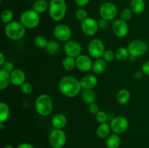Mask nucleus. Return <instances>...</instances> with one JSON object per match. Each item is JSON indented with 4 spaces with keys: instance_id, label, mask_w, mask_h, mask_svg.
<instances>
[{
    "instance_id": "nucleus-41",
    "label": "nucleus",
    "mask_w": 149,
    "mask_h": 148,
    "mask_svg": "<svg viewBox=\"0 0 149 148\" xmlns=\"http://www.w3.org/2000/svg\"><path fill=\"white\" fill-rule=\"evenodd\" d=\"M90 0H75V2L79 7H85L86 5L90 3Z\"/></svg>"
},
{
    "instance_id": "nucleus-14",
    "label": "nucleus",
    "mask_w": 149,
    "mask_h": 148,
    "mask_svg": "<svg viewBox=\"0 0 149 148\" xmlns=\"http://www.w3.org/2000/svg\"><path fill=\"white\" fill-rule=\"evenodd\" d=\"M113 34L119 38H124L129 32V26L127 23L122 19L116 20L112 26Z\"/></svg>"
},
{
    "instance_id": "nucleus-47",
    "label": "nucleus",
    "mask_w": 149,
    "mask_h": 148,
    "mask_svg": "<svg viewBox=\"0 0 149 148\" xmlns=\"http://www.w3.org/2000/svg\"><path fill=\"white\" fill-rule=\"evenodd\" d=\"M41 148H45V147H41Z\"/></svg>"
},
{
    "instance_id": "nucleus-36",
    "label": "nucleus",
    "mask_w": 149,
    "mask_h": 148,
    "mask_svg": "<svg viewBox=\"0 0 149 148\" xmlns=\"http://www.w3.org/2000/svg\"><path fill=\"white\" fill-rule=\"evenodd\" d=\"M20 91H21L23 94H26V95H27V94H31L33 89V86H32V84L29 82H25L24 84H23L20 86Z\"/></svg>"
},
{
    "instance_id": "nucleus-44",
    "label": "nucleus",
    "mask_w": 149,
    "mask_h": 148,
    "mask_svg": "<svg viewBox=\"0 0 149 148\" xmlns=\"http://www.w3.org/2000/svg\"><path fill=\"white\" fill-rule=\"evenodd\" d=\"M144 73L142 71H138L134 73V77H135L136 79H141L143 76Z\"/></svg>"
},
{
    "instance_id": "nucleus-7",
    "label": "nucleus",
    "mask_w": 149,
    "mask_h": 148,
    "mask_svg": "<svg viewBox=\"0 0 149 148\" xmlns=\"http://www.w3.org/2000/svg\"><path fill=\"white\" fill-rule=\"evenodd\" d=\"M148 44L145 41L142 39H135L130 43L127 49L130 56L137 58L145 55L148 51Z\"/></svg>"
},
{
    "instance_id": "nucleus-19",
    "label": "nucleus",
    "mask_w": 149,
    "mask_h": 148,
    "mask_svg": "<svg viewBox=\"0 0 149 148\" xmlns=\"http://www.w3.org/2000/svg\"><path fill=\"white\" fill-rule=\"evenodd\" d=\"M130 9L134 14H142L146 10L145 0H131Z\"/></svg>"
},
{
    "instance_id": "nucleus-32",
    "label": "nucleus",
    "mask_w": 149,
    "mask_h": 148,
    "mask_svg": "<svg viewBox=\"0 0 149 148\" xmlns=\"http://www.w3.org/2000/svg\"><path fill=\"white\" fill-rule=\"evenodd\" d=\"M48 42H49V41L43 36H36L33 41V44H34L35 46L39 49H46Z\"/></svg>"
},
{
    "instance_id": "nucleus-1",
    "label": "nucleus",
    "mask_w": 149,
    "mask_h": 148,
    "mask_svg": "<svg viewBox=\"0 0 149 148\" xmlns=\"http://www.w3.org/2000/svg\"><path fill=\"white\" fill-rule=\"evenodd\" d=\"M61 94L68 98L77 97L81 91L80 81L72 75H66L60 80L58 84Z\"/></svg>"
},
{
    "instance_id": "nucleus-15",
    "label": "nucleus",
    "mask_w": 149,
    "mask_h": 148,
    "mask_svg": "<svg viewBox=\"0 0 149 148\" xmlns=\"http://www.w3.org/2000/svg\"><path fill=\"white\" fill-rule=\"evenodd\" d=\"M77 68L81 72L87 73L92 70L93 62L92 59L86 55H80L76 58Z\"/></svg>"
},
{
    "instance_id": "nucleus-30",
    "label": "nucleus",
    "mask_w": 149,
    "mask_h": 148,
    "mask_svg": "<svg viewBox=\"0 0 149 148\" xmlns=\"http://www.w3.org/2000/svg\"><path fill=\"white\" fill-rule=\"evenodd\" d=\"M60 49V44L58 43L57 41L55 40H50L48 42V44L47 46L46 52H47L49 55H55L56 53H58V52Z\"/></svg>"
},
{
    "instance_id": "nucleus-18",
    "label": "nucleus",
    "mask_w": 149,
    "mask_h": 148,
    "mask_svg": "<svg viewBox=\"0 0 149 148\" xmlns=\"http://www.w3.org/2000/svg\"><path fill=\"white\" fill-rule=\"evenodd\" d=\"M67 124V118L63 113H57L52 118V125L55 129H63Z\"/></svg>"
},
{
    "instance_id": "nucleus-42",
    "label": "nucleus",
    "mask_w": 149,
    "mask_h": 148,
    "mask_svg": "<svg viewBox=\"0 0 149 148\" xmlns=\"http://www.w3.org/2000/svg\"><path fill=\"white\" fill-rule=\"evenodd\" d=\"M108 20H104V19H103V18H101L100 19V20H99L98 21V26H99V28H102V29H103V28H106V27H107V26H108Z\"/></svg>"
},
{
    "instance_id": "nucleus-29",
    "label": "nucleus",
    "mask_w": 149,
    "mask_h": 148,
    "mask_svg": "<svg viewBox=\"0 0 149 148\" xmlns=\"http://www.w3.org/2000/svg\"><path fill=\"white\" fill-rule=\"evenodd\" d=\"M116 55V59H117L119 61H125L130 56L129 50L126 47H119L115 52Z\"/></svg>"
},
{
    "instance_id": "nucleus-4",
    "label": "nucleus",
    "mask_w": 149,
    "mask_h": 148,
    "mask_svg": "<svg viewBox=\"0 0 149 148\" xmlns=\"http://www.w3.org/2000/svg\"><path fill=\"white\" fill-rule=\"evenodd\" d=\"M4 33L11 40H20L26 34V28L20 21H12L4 27Z\"/></svg>"
},
{
    "instance_id": "nucleus-43",
    "label": "nucleus",
    "mask_w": 149,
    "mask_h": 148,
    "mask_svg": "<svg viewBox=\"0 0 149 148\" xmlns=\"http://www.w3.org/2000/svg\"><path fill=\"white\" fill-rule=\"evenodd\" d=\"M16 148H35L33 147V145L30 143H28V142H23V143L20 144L17 146Z\"/></svg>"
},
{
    "instance_id": "nucleus-26",
    "label": "nucleus",
    "mask_w": 149,
    "mask_h": 148,
    "mask_svg": "<svg viewBox=\"0 0 149 148\" xmlns=\"http://www.w3.org/2000/svg\"><path fill=\"white\" fill-rule=\"evenodd\" d=\"M49 9V3L46 0H36L33 4V10L39 14L45 13Z\"/></svg>"
},
{
    "instance_id": "nucleus-8",
    "label": "nucleus",
    "mask_w": 149,
    "mask_h": 148,
    "mask_svg": "<svg viewBox=\"0 0 149 148\" xmlns=\"http://www.w3.org/2000/svg\"><path fill=\"white\" fill-rule=\"evenodd\" d=\"M87 50L90 56L94 59H100L103 57L105 49V46L103 42L100 39H92L88 44Z\"/></svg>"
},
{
    "instance_id": "nucleus-39",
    "label": "nucleus",
    "mask_w": 149,
    "mask_h": 148,
    "mask_svg": "<svg viewBox=\"0 0 149 148\" xmlns=\"http://www.w3.org/2000/svg\"><path fill=\"white\" fill-rule=\"evenodd\" d=\"M89 110L93 115H96L100 111V107L95 102L89 104Z\"/></svg>"
},
{
    "instance_id": "nucleus-5",
    "label": "nucleus",
    "mask_w": 149,
    "mask_h": 148,
    "mask_svg": "<svg viewBox=\"0 0 149 148\" xmlns=\"http://www.w3.org/2000/svg\"><path fill=\"white\" fill-rule=\"evenodd\" d=\"M41 17L35 10H28L21 13L20 16V22L26 28L33 29L37 27L40 23Z\"/></svg>"
},
{
    "instance_id": "nucleus-2",
    "label": "nucleus",
    "mask_w": 149,
    "mask_h": 148,
    "mask_svg": "<svg viewBox=\"0 0 149 148\" xmlns=\"http://www.w3.org/2000/svg\"><path fill=\"white\" fill-rule=\"evenodd\" d=\"M49 17L55 22H60L65 17L67 4L65 0H50L49 3Z\"/></svg>"
},
{
    "instance_id": "nucleus-6",
    "label": "nucleus",
    "mask_w": 149,
    "mask_h": 148,
    "mask_svg": "<svg viewBox=\"0 0 149 148\" xmlns=\"http://www.w3.org/2000/svg\"><path fill=\"white\" fill-rule=\"evenodd\" d=\"M66 140V134L63 129H54L49 135V143L52 148H63Z\"/></svg>"
},
{
    "instance_id": "nucleus-12",
    "label": "nucleus",
    "mask_w": 149,
    "mask_h": 148,
    "mask_svg": "<svg viewBox=\"0 0 149 148\" xmlns=\"http://www.w3.org/2000/svg\"><path fill=\"white\" fill-rule=\"evenodd\" d=\"M53 35L57 40L66 42L71 39L72 31L67 25L58 24L54 28Z\"/></svg>"
},
{
    "instance_id": "nucleus-16",
    "label": "nucleus",
    "mask_w": 149,
    "mask_h": 148,
    "mask_svg": "<svg viewBox=\"0 0 149 148\" xmlns=\"http://www.w3.org/2000/svg\"><path fill=\"white\" fill-rule=\"evenodd\" d=\"M10 81L15 86H20L26 82L25 72L20 68H15L10 73Z\"/></svg>"
},
{
    "instance_id": "nucleus-13",
    "label": "nucleus",
    "mask_w": 149,
    "mask_h": 148,
    "mask_svg": "<svg viewBox=\"0 0 149 148\" xmlns=\"http://www.w3.org/2000/svg\"><path fill=\"white\" fill-rule=\"evenodd\" d=\"M81 45L79 42L75 40H71L66 41L63 46V50L65 55L68 57L77 58L81 55Z\"/></svg>"
},
{
    "instance_id": "nucleus-27",
    "label": "nucleus",
    "mask_w": 149,
    "mask_h": 148,
    "mask_svg": "<svg viewBox=\"0 0 149 148\" xmlns=\"http://www.w3.org/2000/svg\"><path fill=\"white\" fill-rule=\"evenodd\" d=\"M10 115L9 106L4 102H0V123H5Z\"/></svg>"
},
{
    "instance_id": "nucleus-3",
    "label": "nucleus",
    "mask_w": 149,
    "mask_h": 148,
    "mask_svg": "<svg viewBox=\"0 0 149 148\" xmlns=\"http://www.w3.org/2000/svg\"><path fill=\"white\" fill-rule=\"evenodd\" d=\"M35 109L39 115L47 116L53 110V100L47 94H42L36 98L35 102Z\"/></svg>"
},
{
    "instance_id": "nucleus-17",
    "label": "nucleus",
    "mask_w": 149,
    "mask_h": 148,
    "mask_svg": "<svg viewBox=\"0 0 149 148\" xmlns=\"http://www.w3.org/2000/svg\"><path fill=\"white\" fill-rule=\"evenodd\" d=\"M79 81L81 89H93L98 83L97 78L93 74H87L84 75Z\"/></svg>"
},
{
    "instance_id": "nucleus-24",
    "label": "nucleus",
    "mask_w": 149,
    "mask_h": 148,
    "mask_svg": "<svg viewBox=\"0 0 149 148\" xmlns=\"http://www.w3.org/2000/svg\"><path fill=\"white\" fill-rule=\"evenodd\" d=\"M81 99L85 104L94 103L96 100V94L93 89H83L81 91Z\"/></svg>"
},
{
    "instance_id": "nucleus-10",
    "label": "nucleus",
    "mask_w": 149,
    "mask_h": 148,
    "mask_svg": "<svg viewBox=\"0 0 149 148\" xmlns=\"http://www.w3.org/2000/svg\"><path fill=\"white\" fill-rule=\"evenodd\" d=\"M99 13L101 18L106 20H111L116 17L118 9L112 2H105L101 4L99 10Z\"/></svg>"
},
{
    "instance_id": "nucleus-21",
    "label": "nucleus",
    "mask_w": 149,
    "mask_h": 148,
    "mask_svg": "<svg viewBox=\"0 0 149 148\" xmlns=\"http://www.w3.org/2000/svg\"><path fill=\"white\" fill-rule=\"evenodd\" d=\"M131 98V94L127 89H122L119 90L116 95V100L120 104H126L130 102Z\"/></svg>"
},
{
    "instance_id": "nucleus-20",
    "label": "nucleus",
    "mask_w": 149,
    "mask_h": 148,
    "mask_svg": "<svg viewBox=\"0 0 149 148\" xmlns=\"http://www.w3.org/2000/svg\"><path fill=\"white\" fill-rule=\"evenodd\" d=\"M111 131H112L111 129L110 124L108 123H100L96 129V134L100 139H106L111 134Z\"/></svg>"
},
{
    "instance_id": "nucleus-28",
    "label": "nucleus",
    "mask_w": 149,
    "mask_h": 148,
    "mask_svg": "<svg viewBox=\"0 0 149 148\" xmlns=\"http://www.w3.org/2000/svg\"><path fill=\"white\" fill-rule=\"evenodd\" d=\"M62 67L65 71H71L77 67L76 58L71 57H65L62 61Z\"/></svg>"
},
{
    "instance_id": "nucleus-37",
    "label": "nucleus",
    "mask_w": 149,
    "mask_h": 148,
    "mask_svg": "<svg viewBox=\"0 0 149 148\" xmlns=\"http://www.w3.org/2000/svg\"><path fill=\"white\" fill-rule=\"evenodd\" d=\"M95 119L97 123H106L108 120V115L106 112L103 111V110H100L95 115Z\"/></svg>"
},
{
    "instance_id": "nucleus-45",
    "label": "nucleus",
    "mask_w": 149,
    "mask_h": 148,
    "mask_svg": "<svg viewBox=\"0 0 149 148\" xmlns=\"http://www.w3.org/2000/svg\"><path fill=\"white\" fill-rule=\"evenodd\" d=\"M5 62V57H4V54H3L2 52H1V53H0V66H1Z\"/></svg>"
},
{
    "instance_id": "nucleus-33",
    "label": "nucleus",
    "mask_w": 149,
    "mask_h": 148,
    "mask_svg": "<svg viewBox=\"0 0 149 148\" xmlns=\"http://www.w3.org/2000/svg\"><path fill=\"white\" fill-rule=\"evenodd\" d=\"M132 15H133V12H132L130 8H125L121 12L120 19L127 22L130 20H131V18L132 17Z\"/></svg>"
},
{
    "instance_id": "nucleus-34",
    "label": "nucleus",
    "mask_w": 149,
    "mask_h": 148,
    "mask_svg": "<svg viewBox=\"0 0 149 148\" xmlns=\"http://www.w3.org/2000/svg\"><path fill=\"white\" fill-rule=\"evenodd\" d=\"M75 15L76 17L77 18V20L82 22L83 20H84L85 19H87V17H88V13L86 11V10H84L82 7H80V8H79L78 10L76 11Z\"/></svg>"
},
{
    "instance_id": "nucleus-40",
    "label": "nucleus",
    "mask_w": 149,
    "mask_h": 148,
    "mask_svg": "<svg viewBox=\"0 0 149 148\" xmlns=\"http://www.w3.org/2000/svg\"><path fill=\"white\" fill-rule=\"evenodd\" d=\"M141 71L143 72V73L145 75H148L149 76V61L144 62L142 65V68H141Z\"/></svg>"
},
{
    "instance_id": "nucleus-25",
    "label": "nucleus",
    "mask_w": 149,
    "mask_h": 148,
    "mask_svg": "<svg viewBox=\"0 0 149 148\" xmlns=\"http://www.w3.org/2000/svg\"><path fill=\"white\" fill-rule=\"evenodd\" d=\"M11 83L10 81V73L4 70H0V89L4 90L9 86Z\"/></svg>"
},
{
    "instance_id": "nucleus-9",
    "label": "nucleus",
    "mask_w": 149,
    "mask_h": 148,
    "mask_svg": "<svg viewBox=\"0 0 149 148\" xmlns=\"http://www.w3.org/2000/svg\"><path fill=\"white\" fill-rule=\"evenodd\" d=\"M110 126L113 133L122 134L129 128V120L124 116H116L111 120Z\"/></svg>"
},
{
    "instance_id": "nucleus-22",
    "label": "nucleus",
    "mask_w": 149,
    "mask_h": 148,
    "mask_svg": "<svg viewBox=\"0 0 149 148\" xmlns=\"http://www.w3.org/2000/svg\"><path fill=\"white\" fill-rule=\"evenodd\" d=\"M121 145V139L119 134L111 133L106 139V146L107 148H119Z\"/></svg>"
},
{
    "instance_id": "nucleus-23",
    "label": "nucleus",
    "mask_w": 149,
    "mask_h": 148,
    "mask_svg": "<svg viewBox=\"0 0 149 148\" xmlns=\"http://www.w3.org/2000/svg\"><path fill=\"white\" fill-rule=\"evenodd\" d=\"M106 68H107V62L103 58H100L95 59V61L93 62L92 71L95 74H101L105 72Z\"/></svg>"
},
{
    "instance_id": "nucleus-31",
    "label": "nucleus",
    "mask_w": 149,
    "mask_h": 148,
    "mask_svg": "<svg viewBox=\"0 0 149 148\" xmlns=\"http://www.w3.org/2000/svg\"><path fill=\"white\" fill-rule=\"evenodd\" d=\"M14 17V13L13 11L10 9H6L3 10L1 14V19L3 23L5 25L11 23L13 21V19Z\"/></svg>"
},
{
    "instance_id": "nucleus-46",
    "label": "nucleus",
    "mask_w": 149,
    "mask_h": 148,
    "mask_svg": "<svg viewBox=\"0 0 149 148\" xmlns=\"http://www.w3.org/2000/svg\"><path fill=\"white\" fill-rule=\"evenodd\" d=\"M3 148H14L13 146H11V145H6V146H4Z\"/></svg>"
},
{
    "instance_id": "nucleus-11",
    "label": "nucleus",
    "mask_w": 149,
    "mask_h": 148,
    "mask_svg": "<svg viewBox=\"0 0 149 148\" xmlns=\"http://www.w3.org/2000/svg\"><path fill=\"white\" fill-rule=\"evenodd\" d=\"M100 28L98 22L93 17H87L82 22H81V29L84 35L87 36H93L97 33Z\"/></svg>"
},
{
    "instance_id": "nucleus-38",
    "label": "nucleus",
    "mask_w": 149,
    "mask_h": 148,
    "mask_svg": "<svg viewBox=\"0 0 149 148\" xmlns=\"http://www.w3.org/2000/svg\"><path fill=\"white\" fill-rule=\"evenodd\" d=\"M1 69L4 70V71H6L7 72L10 73L13 71V70L15 69L13 63V62H10V61H6V62H4L2 65H1Z\"/></svg>"
},
{
    "instance_id": "nucleus-35",
    "label": "nucleus",
    "mask_w": 149,
    "mask_h": 148,
    "mask_svg": "<svg viewBox=\"0 0 149 148\" xmlns=\"http://www.w3.org/2000/svg\"><path fill=\"white\" fill-rule=\"evenodd\" d=\"M103 59H105L107 62H111L116 59V55L115 52L111 49H106L104 52L103 55Z\"/></svg>"
}]
</instances>
